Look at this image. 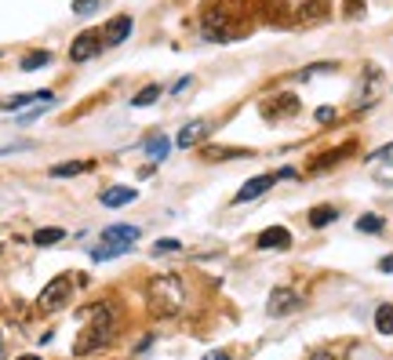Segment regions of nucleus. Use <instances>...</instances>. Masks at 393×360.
Returning <instances> with one entry per match:
<instances>
[{
    "label": "nucleus",
    "mask_w": 393,
    "mask_h": 360,
    "mask_svg": "<svg viewBox=\"0 0 393 360\" xmlns=\"http://www.w3.org/2000/svg\"><path fill=\"white\" fill-rule=\"evenodd\" d=\"M182 244L179 240H157V244H153V255H164V251H179Z\"/></svg>",
    "instance_id": "obj_25"
},
{
    "label": "nucleus",
    "mask_w": 393,
    "mask_h": 360,
    "mask_svg": "<svg viewBox=\"0 0 393 360\" xmlns=\"http://www.w3.org/2000/svg\"><path fill=\"white\" fill-rule=\"evenodd\" d=\"M375 331H379V335H393V306H389V302H382V306L375 309Z\"/></svg>",
    "instance_id": "obj_18"
},
{
    "label": "nucleus",
    "mask_w": 393,
    "mask_h": 360,
    "mask_svg": "<svg viewBox=\"0 0 393 360\" xmlns=\"http://www.w3.org/2000/svg\"><path fill=\"white\" fill-rule=\"evenodd\" d=\"M48 62H51V51H30L26 58H22V70L33 73V70H44Z\"/></svg>",
    "instance_id": "obj_20"
},
{
    "label": "nucleus",
    "mask_w": 393,
    "mask_h": 360,
    "mask_svg": "<svg viewBox=\"0 0 393 360\" xmlns=\"http://www.w3.org/2000/svg\"><path fill=\"white\" fill-rule=\"evenodd\" d=\"M379 66H368L364 70V77H361V91H357V98H354V105L357 110H364L368 102H375V88H379Z\"/></svg>",
    "instance_id": "obj_11"
},
{
    "label": "nucleus",
    "mask_w": 393,
    "mask_h": 360,
    "mask_svg": "<svg viewBox=\"0 0 393 360\" xmlns=\"http://www.w3.org/2000/svg\"><path fill=\"white\" fill-rule=\"evenodd\" d=\"M292 113H299V98L295 95H270L266 102H262V117L266 120H280V117H292Z\"/></svg>",
    "instance_id": "obj_5"
},
{
    "label": "nucleus",
    "mask_w": 393,
    "mask_h": 360,
    "mask_svg": "<svg viewBox=\"0 0 393 360\" xmlns=\"http://www.w3.org/2000/svg\"><path fill=\"white\" fill-rule=\"evenodd\" d=\"M58 240H66V229H58V226H48V229H37L33 233V244L37 248H51Z\"/></svg>",
    "instance_id": "obj_16"
},
{
    "label": "nucleus",
    "mask_w": 393,
    "mask_h": 360,
    "mask_svg": "<svg viewBox=\"0 0 393 360\" xmlns=\"http://www.w3.org/2000/svg\"><path fill=\"white\" fill-rule=\"evenodd\" d=\"M99 4H102V0H73V11L77 15H92Z\"/></svg>",
    "instance_id": "obj_23"
},
{
    "label": "nucleus",
    "mask_w": 393,
    "mask_h": 360,
    "mask_svg": "<svg viewBox=\"0 0 393 360\" xmlns=\"http://www.w3.org/2000/svg\"><path fill=\"white\" fill-rule=\"evenodd\" d=\"M335 219H339V211H335V207H328V204H324V207H313V211H310V226H313V229H324V226H332Z\"/></svg>",
    "instance_id": "obj_17"
},
{
    "label": "nucleus",
    "mask_w": 393,
    "mask_h": 360,
    "mask_svg": "<svg viewBox=\"0 0 393 360\" xmlns=\"http://www.w3.org/2000/svg\"><path fill=\"white\" fill-rule=\"evenodd\" d=\"M357 229L361 233H382V219L379 215H361L357 219Z\"/></svg>",
    "instance_id": "obj_22"
},
{
    "label": "nucleus",
    "mask_w": 393,
    "mask_h": 360,
    "mask_svg": "<svg viewBox=\"0 0 393 360\" xmlns=\"http://www.w3.org/2000/svg\"><path fill=\"white\" fill-rule=\"evenodd\" d=\"M277 182V175H255V179H248L244 186H240L237 189V204H248V200H255V197H262V193H266V189Z\"/></svg>",
    "instance_id": "obj_10"
},
{
    "label": "nucleus",
    "mask_w": 393,
    "mask_h": 360,
    "mask_svg": "<svg viewBox=\"0 0 393 360\" xmlns=\"http://www.w3.org/2000/svg\"><path fill=\"white\" fill-rule=\"evenodd\" d=\"M310 360H335V356H332V353H313Z\"/></svg>",
    "instance_id": "obj_29"
},
{
    "label": "nucleus",
    "mask_w": 393,
    "mask_h": 360,
    "mask_svg": "<svg viewBox=\"0 0 393 360\" xmlns=\"http://www.w3.org/2000/svg\"><path fill=\"white\" fill-rule=\"evenodd\" d=\"M70 288H73L70 277H55L48 288L40 291V309H62L66 299H70Z\"/></svg>",
    "instance_id": "obj_4"
},
{
    "label": "nucleus",
    "mask_w": 393,
    "mask_h": 360,
    "mask_svg": "<svg viewBox=\"0 0 393 360\" xmlns=\"http://www.w3.org/2000/svg\"><path fill=\"white\" fill-rule=\"evenodd\" d=\"M157 98H161V88H157V84H149V88H142L135 98H131V105H135V110H139V105H153Z\"/></svg>",
    "instance_id": "obj_21"
},
{
    "label": "nucleus",
    "mask_w": 393,
    "mask_h": 360,
    "mask_svg": "<svg viewBox=\"0 0 393 360\" xmlns=\"http://www.w3.org/2000/svg\"><path fill=\"white\" fill-rule=\"evenodd\" d=\"M18 360H40V356H18Z\"/></svg>",
    "instance_id": "obj_30"
},
{
    "label": "nucleus",
    "mask_w": 393,
    "mask_h": 360,
    "mask_svg": "<svg viewBox=\"0 0 393 360\" xmlns=\"http://www.w3.org/2000/svg\"><path fill=\"white\" fill-rule=\"evenodd\" d=\"M99 51H102V33H95V30L80 33L73 44H70V58L73 62H87V58H95Z\"/></svg>",
    "instance_id": "obj_6"
},
{
    "label": "nucleus",
    "mask_w": 393,
    "mask_h": 360,
    "mask_svg": "<svg viewBox=\"0 0 393 360\" xmlns=\"http://www.w3.org/2000/svg\"><path fill=\"white\" fill-rule=\"evenodd\" d=\"M127 37H131V18H127V15H120V18H113V22L106 26V37H102V44L117 48V44H124Z\"/></svg>",
    "instance_id": "obj_13"
},
{
    "label": "nucleus",
    "mask_w": 393,
    "mask_h": 360,
    "mask_svg": "<svg viewBox=\"0 0 393 360\" xmlns=\"http://www.w3.org/2000/svg\"><path fill=\"white\" fill-rule=\"evenodd\" d=\"M135 197H139V189H131V186H113V189H102V193H99V200L106 207H124V204H131Z\"/></svg>",
    "instance_id": "obj_12"
},
{
    "label": "nucleus",
    "mask_w": 393,
    "mask_h": 360,
    "mask_svg": "<svg viewBox=\"0 0 393 360\" xmlns=\"http://www.w3.org/2000/svg\"><path fill=\"white\" fill-rule=\"evenodd\" d=\"M171 146H175V139H168V135H149L146 139V153H149V160H168Z\"/></svg>",
    "instance_id": "obj_15"
},
{
    "label": "nucleus",
    "mask_w": 393,
    "mask_h": 360,
    "mask_svg": "<svg viewBox=\"0 0 393 360\" xmlns=\"http://www.w3.org/2000/svg\"><path fill=\"white\" fill-rule=\"evenodd\" d=\"M299 309V295L292 291V288H277L273 295H270V302H266V313L270 316H288V313H295Z\"/></svg>",
    "instance_id": "obj_7"
},
{
    "label": "nucleus",
    "mask_w": 393,
    "mask_h": 360,
    "mask_svg": "<svg viewBox=\"0 0 393 360\" xmlns=\"http://www.w3.org/2000/svg\"><path fill=\"white\" fill-rule=\"evenodd\" d=\"M379 269H382V273H393V251H389V255L379 262Z\"/></svg>",
    "instance_id": "obj_27"
},
{
    "label": "nucleus",
    "mask_w": 393,
    "mask_h": 360,
    "mask_svg": "<svg viewBox=\"0 0 393 360\" xmlns=\"http://www.w3.org/2000/svg\"><path fill=\"white\" fill-rule=\"evenodd\" d=\"M142 237L139 226H131V222H117V226H106L102 229V244L92 251V259L95 262H109V259H120L124 251L135 248V240Z\"/></svg>",
    "instance_id": "obj_2"
},
{
    "label": "nucleus",
    "mask_w": 393,
    "mask_h": 360,
    "mask_svg": "<svg viewBox=\"0 0 393 360\" xmlns=\"http://www.w3.org/2000/svg\"><path fill=\"white\" fill-rule=\"evenodd\" d=\"M371 160H382V164H393V142H386L382 150H375L371 153Z\"/></svg>",
    "instance_id": "obj_24"
},
{
    "label": "nucleus",
    "mask_w": 393,
    "mask_h": 360,
    "mask_svg": "<svg viewBox=\"0 0 393 360\" xmlns=\"http://www.w3.org/2000/svg\"><path fill=\"white\" fill-rule=\"evenodd\" d=\"M48 102H55V91L40 88V91H30V95H11V98H4V102H0V110H26V105H48Z\"/></svg>",
    "instance_id": "obj_9"
},
{
    "label": "nucleus",
    "mask_w": 393,
    "mask_h": 360,
    "mask_svg": "<svg viewBox=\"0 0 393 360\" xmlns=\"http://www.w3.org/2000/svg\"><path fill=\"white\" fill-rule=\"evenodd\" d=\"M95 313H99V321L87 328L84 338H77V353H92V349L106 346L109 338H113V321H109V309L106 306H95Z\"/></svg>",
    "instance_id": "obj_3"
},
{
    "label": "nucleus",
    "mask_w": 393,
    "mask_h": 360,
    "mask_svg": "<svg viewBox=\"0 0 393 360\" xmlns=\"http://www.w3.org/2000/svg\"><path fill=\"white\" fill-rule=\"evenodd\" d=\"M149 313L153 316H175L186 302V288H182V277L179 273H161V277L149 281Z\"/></svg>",
    "instance_id": "obj_1"
},
{
    "label": "nucleus",
    "mask_w": 393,
    "mask_h": 360,
    "mask_svg": "<svg viewBox=\"0 0 393 360\" xmlns=\"http://www.w3.org/2000/svg\"><path fill=\"white\" fill-rule=\"evenodd\" d=\"M313 117H317V124H328V120H335V110H332V105H320Z\"/></svg>",
    "instance_id": "obj_26"
},
{
    "label": "nucleus",
    "mask_w": 393,
    "mask_h": 360,
    "mask_svg": "<svg viewBox=\"0 0 393 360\" xmlns=\"http://www.w3.org/2000/svg\"><path fill=\"white\" fill-rule=\"evenodd\" d=\"M292 244V233L284 229V226H270V229H262L258 233V240H255V248L258 251H284Z\"/></svg>",
    "instance_id": "obj_8"
},
{
    "label": "nucleus",
    "mask_w": 393,
    "mask_h": 360,
    "mask_svg": "<svg viewBox=\"0 0 393 360\" xmlns=\"http://www.w3.org/2000/svg\"><path fill=\"white\" fill-rule=\"evenodd\" d=\"M204 135H208V124H204V120H193V124H186V128H182L179 135H175V146L189 150V146H193V142H201Z\"/></svg>",
    "instance_id": "obj_14"
},
{
    "label": "nucleus",
    "mask_w": 393,
    "mask_h": 360,
    "mask_svg": "<svg viewBox=\"0 0 393 360\" xmlns=\"http://www.w3.org/2000/svg\"><path fill=\"white\" fill-rule=\"evenodd\" d=\"M204 360H230V353H223V349H211Z\"/></svg>",
    "instance_id": "obj_28"
},
{
    "label": "nucleus",
    "mask_w": 393,
    "mask_h": 360,
    "mask_svg": "<svg viewBox=\"0 0 393 360\" xmlns=\"http://www.w3.org/2000/svg\"><path fill=\"white\" fill-rule=\"evenodd\" d=\"M80 172H87V164L66 160V164H55V167H51V179H70V175H80Z\"/></svg>",
    "instance_id": "obj_19"
}]
</instances>
